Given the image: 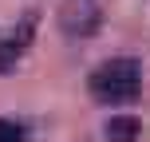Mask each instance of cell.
Instances as JSON below:
<instances>
[{
    "label": "cell",
    "instance_id": "cell-1",
    "mask_svg": "<svg viewBox=\"0 0 150 142\" xmlns=\"http://www.w3.org/2000/svg\"><path fill=\"white\" fill-rule=\"evenodd\" d=\"M87 91L95 103H130V99L142 91V67L130 55H119V59H107L91 71Z\"/></svg>",
    "mask_w": 150,
    "mask_h": 142
},
{
    "label": "cell",
    "instance_id": "cell-2",
    "mask_svg": "<svg viewBox=\"0 0 150 142\" xmlns=\"http://www.w3.org/2000/svg\"><path fill=\"white\" fill-rule=\"evenodd\" d=\"M32 28H36V16H24L16 28L0 32V71H8L24 55V47H28V40H32Z\"/></svg>",
    "mask_w": 150,
    "mask_h": 142
},
{
    "label": "cell",
    "instance_id": "cell-3",
    "mask_svg": "<svg viewBox=\"0 0 150 142\" xmlns=\"http://www.w3.org/2000/svg\"><path fill=\"white\" fill-rule=\"evenodd\" d=\"M59 24H63L67 36H87L99 24V8L91 4V0H67V8L59 12Z\"/></svg>",
    "mask_w": 150,
    "mask_h": 142
},
{
    "label": "cell",
    "instance_id": "cell-4",
    "mask_svg": "<svg viewBox=\"0 0 150 142\" xmlns=\"http://www.w3.org/2000/svg\"><path fill=\"white\" fill-rule=\"evenodd\" d=\"M103 134H107V142H134L142 134V122L134 114H115V119H107Z\"/></svg>",
    "mask_w": 150,
    "mask_h": 142
},
{
    "label": "cell",
    "instance_id": "cell-5",
    "mask_svg": "<svg viewBox=\"0 0 150 142\" xmlns=\"http://www.w3.org/2000/svg\"><path fill=\"white\" fill-rule=\"evenodd\" d=\"M0 142H24V126L12 119H0Z\"/></svg>",
    "mask_w": 150,
    "mask_h": 142
}]
</instances>
